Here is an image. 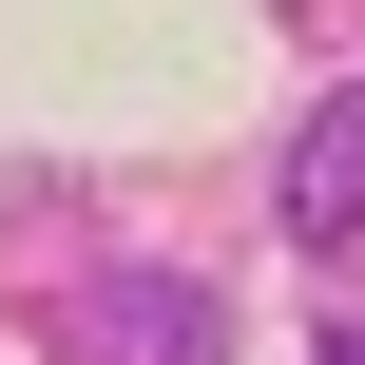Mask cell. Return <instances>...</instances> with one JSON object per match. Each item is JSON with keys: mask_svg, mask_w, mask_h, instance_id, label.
<instances>
[{"mask_svg": "<svg viewBox=\"0 0 365 365\" xmlns=\"http://www.w3.org/2000/svg\"><path fill=\"white\" fill-rule=\"evenodd\" d=\"M58 346L77 365H231V308H212L192 269H96V289L58 308Z\"/></svg>", "mask_w": 365, "mask_h": 365, "instance_id": "obj_1", "label": "cell"}, {"mask_svg": "<svg viewBox=\"0 0 365 365\" xmlns=\"http://www.w3.org/2000/svg\"><path fill=\"white\" fill-rule=\"evenodd\" d=\"M269 212H289V250H365V77L289 135V173H269Z\"/></svg>", "mask_w": 365, "mask_h": 365, "instance_id": "obj_2", "label": "cell"}, {"mask_svg": "<svg viewBox=\"0 0 365 365\" xmlns=\"http://www.w3.org/2000/svg\"><path fill=\"white\" fill-rule=\"evenodd\" d=\"M327 365H365V346H327Z\"/></svg>", "mask_w": 365, "mask_h": 365, "instance_id": "obj_3", "label": "cell"}]
</instances>
